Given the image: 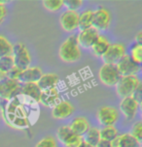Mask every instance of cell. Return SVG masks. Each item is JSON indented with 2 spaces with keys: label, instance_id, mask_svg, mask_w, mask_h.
I'll list each match as a JSON object with an SVG mask.
<instances>
[{
  "label": "cell",
  "instance_id": "4316f807",
  "mask_svg": "<svg viewBox=\"0 0 142 147\" xmlns=\"http://www.w3.org/2000/svg\"><path fill=\"white\" fill-rule=\"evenodd\" d=\"M14 66V59L12 55H6L0 58V71L8 73Z\"/></svg>",
  "mask_w": 142,
  "mask_h": 147
},
{
  "label": "cell",
  "instance_id": "1f68e13d",
  "mask_svg": "<svg viewBox=\"0 0 142 147\" xmlns=\"http://www.w3.org/2000/svg\"><path fill=\"white\" fill-rule=\"evenodd\" d=\"M22 72H23V70H20V69H19V68L14 66L11 70L9 71V72H8V78L19 81L20 76V74H22Z\"/></svg>",
  "mask_w": 142,
  "mask_h": 147
},
{
  "label": "cell",
  "instance_id": "ffe728a7",
  "mask_svg": "<svg viewBox=\"0 0 142 147\" xmlns=\"http://www.w3.org/2000/svg\"><path fill=\"white\" fill-rule=\"evenodd\" d=\"M93 20H94V11L91 10H85L79 15V22L78 28L80 30H85L88 28L93 27Z\"/></svg>",
  "mask_w": 142,
  "mask_h": 147
},
{
  "label": "cell",
  "instance_id": "4fadbf2b",
  "mask_svg": "<svg viewBox=\"0 0 142 147\" xmlns=\"http://www.w3.org/2000/svg\"><path fill=\"white\" fill-rule=\"evenodd\" d=\"M74 113V107L68 101H60L52 109V115L56 119H65Z\"/></svg>",
  "mask_w": 142,
  "mask_h": 147
},
{
  "label": "cell",
  "instance_id": "7c38bea8",
  "mask_svg": "<svg viewBox=\"0 0 142 147\" xmlns=\"http://www.w3.org/2000/svg\"><path fill=\"white\" fill-rule=\"evenodd\" d=\"M98 36V31L94 29V27L81 30L80 33L77 35V41L79 46H81L84 49H91Z\"/></svg>",
  "mask_w": 142,
  "mask_h": 147
},
{
  "label": "cell",
  "instance_id": "f546056e",
  "mask_svg": "<svg viewBox=\"0 0 142 147\" xmlns=\"http://www.w3.org/2000/svg\"><path fill=\"white\" fill-rule=\"evenodd\" d=\"M83 5L82 0H64L63 6L66 8L67 11H74L77 12L78 9H80Z\"/></svg>",
  "mask_w": 142,
  "mask_h": 147
},
{
  "label": "cell",
  "instance_id": "5bb4252c",
  "mask_svg": "<svg viewBox=\"0 0 142 147\" xmlns=\"http://www.w3.org/2000/svg\"><path fill=\"white\" fill-rule=\"evenodd\" d=\"M43 75L42 70L38 67H29L25 70H23L20 76V83H36Z\"/></svg>",
  "mask_w": 142,
  "mask_h": 147
},
{
  "label": "cell",
  "instance_id": "ba28073f",
  "mask_svg": "<svg viewBox=\"0 0 142 147\" xmlns=\"http://www.w3.org/2000/svg\"><path fill=\"white\" fill-rule=\"evenodd\" d=\"M111 23V15L109 11L103 7H99L98 9L94 11L93 27L98 30L108 29Z\"/></svg>",
  "mask_w": 142,
  "mask_h": 147
},
{
  "label": "cell",
  "instance_id": "7a4b0ae2",
  "mask_svg": "<svg viewBox=\"0 0 142 147\" xmlns=\"http://www.w3.org/2000/svg\"><path fill=\"white\" fill-rule=\"evenodd\" d=\"M139 84H141V81L137 76H126V77H121L115 86L118 96L124 99L132 95Z\"/></svg>",
  "mask_w": 142,
  "mask_h": 147
},
{
  "label": "cell",
  "instance_id": "9a60e30c",
  "mask_svg": "<svg viewBox=\"0 0 142 147\" xmlns=\"http://www.w3.org/2000/svg\"><path fill=\"white\" fill-rule=\"evenodd\" d=\"M59 81V78L57 74L48 73V74H43L36 83H37L38 87L41 89V91H44V90L56 88Z\"/></svg>",
  "mask_w": 142,
  "mask_h": 147
},
{
  "label": "cell",
  "instance_id": "8d00e7d4",
  "mask_svg": "<svg viewBox=\"0 0 142 147\" xmlns=\"http://www.w3.org/2000/svg\"><path fill=\"white\" fill-rule=\"evenodd\" d=\"M134 41H135L136 45H139V46H141V43H142V32H141V31H140V32H138L137 35L135 36Z\"/></svg>",
  "mask_w": 142,
  "mask_h": 147
},
{
  "label": "cell",
  "instance_id": "cb8c5ba5",
  "mask_svg": "<svg viewBox=\"0 0 142 147\" xmlns=\"http://www.w3.org/2000/svg\"><path fill=\"white\" fill-rule=\"evenodd\" d=\"M99 133H100L101 140H108V141H112L119 136L118 130L114 126H105L101 130H99Z\"/></svg>",
  "mask_w": 142,
  "mask_h": 147
},
{
  "label": "cell",
  "instance_id": "ac0fdd59",
  "mask_svg": "<svg viewBox=\"0 0 142 147\" xmlns=\"http://www.w3.org/2000/svg\"><path fill=\"white\" fill-rule=\"evenodd\" d=\"M110 44L111 43H110L106 37L103 35H99L91 49V51H93V53L96 55V56L102 57L105 54V52L107 51Z\"/></svg>",
  "mask_w": 142,
  "mask_h": 147
},
{
  "label": "cell",
  "instance_id": "d6a6232c",
  "mask_svg": "<svg viewBox=\"0 0 142 147\" xmlns=\"http://www.w3.org/2000/svg\"><path fill=\"white\" fill-rule=\"evenodd\" d=\"M83 142V136H75L70 141L64 144V147H80L81 143Z\"/></svg>",
  "mask_w": 142,
  "mask_h": 147
},
{
  "label": "cell",
  "instance_id": "f1b7e54d",
  "mask_svg": "<svg viewBox=\"0 0 142 147\" xmlns=\"http://www.w3.org/2000/svg\"><path fill=\"white\" fill-rule=\"evenodd\" d=\"M130 135L132 136L139 143H141V140H142V123H141V121L135 122L134 124L132 125V128H131V131H130Z\"/></svg>",
  "mask_w": 142,
  "mask_h": 147
},
{
  "label": "cell",
  "instance_id": "484cf974",
  "mask_svg": "<svg viewBox=\"0 0 142 147\" xmlns=\"http://www.w3.org/2000/svg\"><path fill=\"white\" fill-rule=\"evenodd\" d=\"M42 3L44 8L50 12H57L63 7L62 0H44Z\"/></svg>",
  "mask_w": 142,
  "mask_h": 147
},
{
  "label": "cell",
  "instance_id": "e575fe53",
  "mask_svg": "<svg viewBox=\"0 0 142 147\" xmlns=\"http://www.w3.org/2000/svg\"><path fill=\"white\" fill-rule=\"evenodd\" d=\"M7 17V8L3 2H0V25L3 23Z\"/></svg>",
  "mask_w": 142,
  "mask_h": 147
},
{
  "label": "cell",
  "instance_id": "9c48e42d",
  "mask_svg": "<svg viewBox=\"0 0 142 147\" xmlns=\"http://www.w3.org/2000/svg\"><path fill=\"white\" fill-rule=\"evenodd\" d=\"M20 93V83L18 80L7 78L0 82V98L10 100Z\"/></svg>",
  "mask_w": 142,
  "mask_h": 147
},
{
  "label": "cell",
  "instance_id": "30bf717a",
  "mask_svg": "<svg viewBox=\"0 0 142 147\" xmlns=\"http://www.w3.org/2000/svg\"><path fill=\"white\" fill-rule=\"evenodd\" d=\"M79 14L74 11H65L59 17V23L62 29L66 32H72L78 28Z\"/></svg>",
  "mask_w": 142,
  "mask_h": 147
},
{
  "label": "cell",
  "instance_id": "6da1fadb",
  "mask_svg": "<svg viewBox=\"0 0 142 147\" xmlns=\"http://www.w3.org/2000/svg\"><path fill=\"white\" fill-rule=\"evenodd\" d=\"M59 57L64 62H75L81 58L80 46L77 41V36L71 35L60 45L59 51Z\"/></svg>",
  "mask_w": 142,
  "mask_h": 147
},
{
  "label": "cell",
  "instance_id": "f35d334b",
  "mask_svg": "<svg viewBox=\"0 0 142 147\" xmlns=\"http://www.w3.org/2000/svg\"><path fill=\"white\" fill-rule=\"evenodd\" d=\"M80 147H94V146H91V144H89V143H87L85 140H83V142L81 143V145H80Z\"/></svg>",
  "mask_w": 142,
  "mask_h": 147
},
{
  "label": "cell",
  "instance_id": "44dd1931",
  "mask_svg": "<svg viewBox=\"0 0 142 147\" xmlns=\"http://www.w3.org/2000/svg\"><path fill=\"white\" fill-rule=\"evenodd\" d=\"M76 135L72 132V131H71L70 127L67 125L61 126V127H59L57 131V138H59V140L63 144V145L64 144H66L68 141H70Z\"/></svg>",
  "mask_w": 142,
  "mask_h": 147
},
{
  "label": "cell",
  "instance_id": "74e56055",
  "mask_svg": "<svg viewBox=\"0 0 142 147\" xmlns=\"http://www.w3.org/2000/svg\"><path fill=\"white\" fill-rule=\"evenodd\" d=\"M8 78V73H5L3 71H0V82Z\"/></svg>",
  "mask_w": 142,
  "mask_h": 147
},
{
  "label": "cell",
  "instance_id": "603a6c76",
  "mask_svg": "<svg viewBox=\"0 0 142 147\" xmlns=\"http://www.w3.org/2000/svg\"><path fill=\"white\" fill-rule=\"evenodd\" d=\"M119 147H140V143L130 134H123L118 136Z\"/></svg>",
  "mask_w": 142,
  "mask_h": 147
},
{
  "label": "cell",
  "instance_id": "836d02e7",
  "mask_svg": "<svg viewBox=\"0 0 142 147\" xmlns=\"http://www.w3.org/2000/svg\"><path fill=\"white\" fill-rule=\"evenodd\" d=\"M130 97H132V98L139 104V106H140L141 101H142V84H139V86L135 89L134 92H133L132 95Z\"/></svg>",
  "mask_w": 142,
  "mask_h": 147
},
{
  "label": "cell",
  "instance_id": "83f0119b",
  "mask_svg": "<svg viewBox=\"0 0 142 147\" xmlns=\"http://www.w3.org/2000/svg\"><path fill=\"white\" fill-rule=\"evenodd\" d=\"M130 56V58L136 62L137 64L141 65L142 62V46L134 44V46H132V48L130 49V54H128Z\"/></svg>",
  "mask_w": 142,
  "mask_h": 147
},
{
  "label": "cell",
  "instance_id": "d4e9b609",
  "mask_svg": "<svg viewBox=\"0 0 142 147\" xmlns=\"http://www.w3.org/2000/svg\"><path fill=\"white\" fill-rule=\"evenodd\" d=\"M13 45L4 36L0 35V58L6 55H12Z\"/></svg>",
  "mask_w": 142,
  "mask_h": 147
},
{
  "label": "cell",
  "instance_id": "8992f818",
  "mask_svg": "<svg viewBox=\"0 0 142 147\" xmlns=\"http://www.w3.org/2000/svg\"><path fill=\"white\" fill-rule=\"evenodd\" d=\"M99 124L102 126H114L119 118V112L113 107H102L96 112Z\"/></svg>",
  "mask_w": 142,
  "mask_h": 147
},
{
  "label": "cell",
  "instance_id": "2e32d148",
  "mask_svg": "<svg viewBox=\"0 0 142 147\" xmlns=\"http://www.w3.org/2000/svg\"><path fill=\"white\" fill-rule=\"evenodd\" d=\"M59 93L56 88L49 89V90H44L41 92L40 101L43 106L45 107H54L56 105L59 103Z\"/></svg>",
  "mask_w": 142,
  "mask_h": 147
},
{
  "label": "cell",
  "instance_id": "5b68a950",
  "mask_svg": "<svg viewBox=\"0 0 142 147\" xmlns=\"http://www.w3.org/2000/svg\"><path fill=\"white\" fill-rule=\"evenodd\" d=\"M121 77L126 76H137L140 71V65L133 61L128 54L126 53L116 64Z\"/></svg>",
  "mask_w": 142,
  "mask_h": 147
},
{
  "label": "cell",
  "instance_id": "7402d4cb",
  "mask_svg": "<svg viewBox=\"0 0 142 147\" xmlns=\"http://www.w3.org/2000/svg\"><path fill=\"white\" fill-rule=\"evenodd\" d=\"M85 138H83L87 143L91 144V146L96 147L99 140H100V133H99V129L96 127H90L87 133L85 134Z\"/></svg>",
  "mask_w": 142,
  "mask_h": 147
},
{
  "label": "cell",
  "instance_id": "8fae6325",
  "mask_svg": "<svg viewBox=\"0 0 142 147\" xmlns=\"http://www.w3.org/2000/svg\"><path fill=\"white\" fill-rule=\"evenodd\" d=\"M139 109V104L132 97L122 99L120 103V110L127 120H132L136 116Z\"/></svg>",
  "mask_w": 142,
  "mask_h": 147
},
{
  "label": "cell",
  "instance_id": "4dcf8cb0",
  "mask_svg": "<svg viewBox=\"0 0 142 147\" xmlns=\"http://www.w3.org/2000/svg\"><path fill=\"white\" fill-rule=\"evenodd\" d=\"M35 147H57V141L53 136H48L36 143Z\"/></svg>",
  "mask_w": 142,
  "mask_h": 147
},
{
  "label": "cell",
  "instance_id": "52a82bcc",
  "mask_svg": "<svg viewBox=\"0 0 142 147\" xmlns=\"http://www.w3.org/2000/svg\"><path fill=\"white\" fill-rule=\"evenodd\" d=\"M126 54L125 46L120 43L110 44L108 49L105 54L101 57L104 61V64H114L116 65L119 60Z\"/></svg>",
  "mask_w": 142,
  "mask_h": 147
},
{
  "label": "cell",
  "instance_id": "d590c367",
  "mask_svg": "<svg viewBox=\"0 0 142 147\" xmlns=\"http://www.w3.org/2000/svg\"><path fill=\"white\" fill-rule=\"evenodd\" d=\"M96 147H112L111 146V141L104 140H101L100 138V140L97 142Z\"/></svg>",
  "mask_w": 142,
  "mask_h": 147
},
{
  "label": "cell",
  "instance_id": "3957f363",
  "mask_svg": "<svg viewBox=\"0 0 142 147\" xmlns=\"http://www.w3.org/2000/svg\"><path fill=\"white\" fill-rule=\"evenodd\" d=\"M12 56L14 59L15 67L19 68L20 70H25L29 68L31 63V56L25 44L17 43L15 46H13Z\"/></svg>",
  "mask_w": 142,
  "mask_h": 147
},
{
  "label": "cell",
  "instance_id": "e0dca14e",
  "mask_svg": "<svg viewBox=\"0 0 142 147\" xmlns=\"http://www.w3.org/2000/svg\"><path fill=\"white\" fill-rule=\"evenodd\" d=\"M69 127L71 129V131H72L76 136H83L87 133V131L90 129V123H89L86 117L78 116V117H75L74 119L72 120Z\"/></svg>",
  "mask_w": 142,
  "mask_h": 147
},
{
  "label": "cell",
  "instance_id": "277c9868",
  "mask_svg": "<svg viewBox=\"0 0 142 147\" xmlns=\"http://www.w3.org/2000/svg\"><path fill=\"white\" fill-rule=\"evenodd\" d=\"M99 80L106 86H115L121 78V75L116 65L103 64L98 72Z\"/></svg>",
  "mask_w": 142,
  "mask_h": 147
},
{
  "label": "cell",
  "instance_id": "d6986e66",
  "mask_svg": "<svg viewBox=\"0 0 142 147\" xmlns=\"http://www.w3.org/2000/svg\"><path fill=\"white\" fill-rule=\"evenodd\" d=\"M41 92V89L38 87L37 83H23V85H20V93L29 97L37 103L40 101Z\"/></svg>",
  "mask_w": 142,
  "mask_h": 147
}]
</instances>
